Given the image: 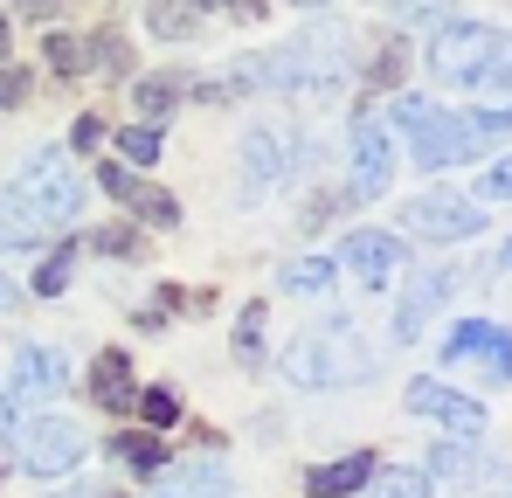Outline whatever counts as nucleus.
<instances>
[{
    "mask_svg": "<svg viewBox=\"0 0 512 498\" xmlns=\"http://www.w3.org/2000/svg\"><path fill=\"white\" fill-rule=\"evenodd\" d=\"M97 139H104V125H97V118H77V146H84V153H90Z\"/></svg>",
    "mask_w": 512,
    "mask_h": 498,
    "instance_id": "obj_38",
    "label": "nucleus"
},
{
    "mask_svg": "<svg viewBox=\"0 0 512 498\" xmlns=\"http://www.w3.org/2000/svg\"><path fill=\"white\" fill-rule=\"evenodd\" d=\"M471 153H478V125L471 118H443L436 111L423 132H416V166H429V173L436 166H464Z\"/></svg>",
    "mask_w": 512,
    "mask_h": 498,
    "instance_id": "obj_9",
    "label": "nucleus"
},
{
    "mask_svg": "<svg viewBox=\"0 0 512 498\" xmlns=\"http://www.w3.org/2000/svg\"><path fill=\"white\" fill-rule=\"evenodd\" d=\"M284 160H291V139L284 132H250L243 139V166H250V194L277 187L284 180Z\"/></svg>",
    "mask_w": 512,
    "mask_h": 498,
    "instance_id": "obj_15",
    "label": "nucleus"
},
{
    "mask_svg": "<svg viewBox=\"0 0 512 498\" xmlns=\"http://www.w3.org/2000/svg\"><path fill=\"white\" fill-rule=\"evenodd\" d=\"M118 153L139 160V166H153L160 160V132H153V125H125V132H118Z\"/></svg>",
    "mask_w": 512,
    "mask_h": 498,
    "instance_id": "obj_26",
    "label": "nucleus"
},
{
    "mask_svg": "<svg viewBox=\"0 0 512 498\" xmlns=\"http://www.w3.org/2000/svg\"><path fill=\"white\" fill-rule=\"evenodd\" d=\"M77 464H84V429H77V422H63V415L28 422V436H21V471L63 478V471H77Z\"/></svg>",
    "mask_w": 512,
    "mask_h": 498,
    "instance_id": "obj_5",
    "label": "nucleus"
},
{
    "mask_svg": "<svg viewBox=\"0 0 512 498\" xmlns=\"http://www.w3.org/2000/svg\"><path fill=\"white\" fill-rule=\"evenodd\" d=\"M153 498H229V478H222V464H180L160 478Z\"/></svg>",
    "mask_w": 512,
    "mask_h": 498,
    "instance_id": "obj_18",
    "label": "nucleus"
},
{
    "mask_svg": "<svg viewBox=\"0 0 512 498\" xmlns=\"http://www.w3.org/2000/svg\"><path fill=\"white\" fill-rule=\"evenodd\" d=\"M97 63L118 77V70H125V42H118V35H104V42H97Z\"/></svg>",
    "mask_w": 512,
    "mask_h": 498,
    "instance_id": "obj_35",
    "label": "nucleus"
},
{
    "mask_svg": "<svg viewBox=\"0 0 512 498\" xmlns=\"http://www.w3.org/2000/svg\"><path fill=\"white\" fill-rule=\"evenodd\" d=\"M395 180V146H388V132L374 125V118H360L353 125V194L367 201V194H381Z\"/></svg>",
    "mask_w": 512,
    "mask_h": 498,
    "instance_id": "obj_11",
    "label": "nucleus"
},
{
    "mask_svg": "<svg viewBox=\"0 0 512 498\" xmlns=\"http://www.w3.org/2000/svg\"><path fill=\"white\" fill-rule=\"evenodd\" d=\"M90 395H97V409H132V402H139V388H132V360H125V353H97V367H90Z\"/></svg>",
    "mask_w": 512,
    "mask_h": 498,
    "instance_id": "obj_16",
    "label": "nucleus"
},
{
    "mask_svg": "<svg viewBox=\"0 0 512 498\" xmlns=\"http://www.w3.org/2000/svg\"><path fill=\"white\" fill-rule=\"evenodd\" d=\"M340 256H346V270H353L360 284H395V270H402L409 249L395 243V236H381V229H360V236L340 243Z\"/></svg>",
    "mask_w": 512,
    "mask_h": 498,
    "instance_id": "obj_12",
    "label": "nucleus"
},
{
    "mask_svg": "<svg viewBox=\"0 0 512 498\" xmlns=\"http://www.w3.org/2000/svg\"><path fill=\"white\" fill-rule=\"evenodd\" d=\"M450 291H457V270H423V277H409V291H402V305H395V346L423 339L429 319L450 305Z\"/></svg>",
    "mask_w": 512,
    "mask_h": 498,
    "instance_id": "obj_8",
    "label": "nucleus"
},
{
    "mask_svg": "<svg viewBox=\"0 0 512 498\" xmlns=\"http://www.w3.org/2000/svg\"><path fill=\"white\" fill-rule=\"evenodd\" d=\"M492 42H499V28H485V21H450V28L429 42V70L443 83H471L478 63L492 56Z\"/></svg>",
    "mask_w": 512,
    "mask_h": 498,
    "instance_id": "obj_6",
    "label": "nucleus"
},
{
    "mask_svg": "<svg viewBox=\"0 0 512 498\" xmlns=\"http://www.w3.org/2000/svg\"><path fill=\"white\" fill-rule=\"evenodd\" d=\"M471 90H485V97H512V35H499V42H492V56L478 63Z\"/></svg>",
    "mask_w": 512,
    "mask_h": 498,
    "instance_id": "obj_19",
    "label": "nucleus"
},
{
    "mask_svg": "<svg viewBox=\"0 0 512 498\" xmlns=\"http://www.w3.org/2000/svg\"><path fill=\"white\" fill-rule=\"evenodd\" d=\"M374 498H429V471H409V464L374 471Z\"/></svg>",
    "mask_w": 512,
    "mask_h": 498,
    "instance_id": "obj_22",
    "label": "nucleus"
},
{
    "mask_svg": "<svg viewBox=\"0 0 512 498\" xmlns=\"http://www.w3.org/2000/svg\"><path fill=\"white\" fill-rule=\"evenodd\" d=\"M333 284V263L326 256H298V263H284V291H298V298H319Z\"/></svg>",
    "mask_w": 512,
    "mask_h": 498,
    "instance_id": "obj_21",
    "label": "nucleus"
},
{
    "mask_svg": "<svg viewBox=\"0 0 512 498\" xmlns=\"http://www.w3.org/2000/svg\"><path fill=\"white\" fill-rule=\"evenodd\" d=\"M346 35L340 28H312V35H298L291 49H277L270 63H263V83H277V90H291V97H305V104H326L346 77Z\"/></svg>",
    "mask_w": 512,
    "mask_h": 498,
    "instance_id": "obj_3",
    "label": "nucleus"
},
{
    "mask_svg": "<svg viewBox=\"0 0 512 498\" xmlns=\"http://www.w3.org/2000/svg\"><path fill=\"white\" fill-rule=\"evenodd\" d=\"M70 263H77V249L63 243L56 256H49V263H42V270H35V291H42V298H56V291L70 284Z\"/></svg>",
    "mask_w": 512,
    "mask_h": 498,
    "instance_id": "obj_29",
    "label": "nucleus"
},
{
    "mask_svg": "<svg viewBox=\"0 0 512 498\" xmlns=\"http://www.w3.org/2000/svg\"><path fill=\"white\" fill-rule=\"evenodd\" d=\"M42 56H49V70H56V77H77V70H84V42H77V35H49V49H42Z\"/></svg>",
    "mask_w": 512,
    "mask_h": 498,
    "instance_id": "obj_28",
    "label": "nucleus"
},
{
    "mask_svg": "<svg viewBox=\"0 0 512 498\" xmlns=\"http://www.w3.org/2000/svg\"><path fill=\"white\" fill-rule=\"evenodd\" d=\"M409 409L429 415V422H443V429H457V436H478V429H485V409H478L471 395L443 388V381H409Z\"/></svg>",
    "mask_w": 512,
    "mask_h": 498,
    "instance_id": "obj_10",
    "label": "nucleus"
},
{
    "mask_svg": "<svg viewBox=\"0 0 512 498\" xmlns=\"http://www.w3.org/2000/svg\"><path fill=\"white\" fill-rule=\"evenodd\" d=\"M0 305H14V284H7V277H0Z\"/></svg>",
    "mask_w": 512,
    "mask_h": 498,
    "instance_id": "obj_40",
    "label": "nucleus"
},
{
    "mask_svg": "<svg viewBox=\"0 0 512 498\" xmlns=\"http://www.w3.org/2000/svg\"><path fill=\"white\" fill-rule=\"evenodd\" d=\"M499 270H512V243H506V249H499Z\"/></svg>",
    "mask_w": 512,
    "mask_h": 498,
    "instance_id": "obj_41",
    "label": "nucleus"
},
{
    "mask_svg": "<svg viewBox=\"0 0 512 498\" xmlns=\"http://www.w3.org/2000/svg\"><path fill=\"white\" fill-rule=\"evenodd\" d=\"M0 56H7V21H0Z\"/></svg>",
    "mask_w": 512,
    "mask_h": 498,
    "instance_id": "obj_42",
    "label": "nucleus"
},
{
    "mask_svg": "<svg viewBox=\"0 0 512 498\" xmlns=\"http://www.w3.org/2000/svg\"><path fill=\"white\" fill-rule=\"evenodd\" d=\"M125 208H132L139 222H153V229H173V222H180V201H173L167 187H146V180H139V194H132Z\"/></svg>",
    "mask_w": 512,
    "mask_h": 498,
    "instance_id": "obj_20",
    "label": "nucleus"
},
{
    "mask_svg": "<svg viewBox=\"0 0 512 498\" xmlns=\"http://www.w3.org/2000/svg\"><path fill=\"white\" fill-rule=\"evenodd\" d=\"M21 97H28V77H21V70H0V111L21 104Z\"/></svg>",
    "mask_w": 512,
    "mask_h": 498,
    "instance_id": "obj_34",
    "label": "nucleus"
},
{
    "mask_svg": "<svg viewBox=\"0 0 512 498\" xmlns=\"http://www.w3.org/2000/svg\"><path fill=\"white\" fill-rule=\"evenodd\" d=\"M56 7H63V0H21V14H28V21H49Z\"/></svg>",
    "mask_w": 512,
    "mask_h": 498,
    "instance_id": "obj_39",
    "label": "nucleus"
},
{
    "mask_svg": "<svg viewBox=\"0 0 512 498\" xmlns=\"http://www.w3.org/2000/svg\"><path fill=\"white\" fill-rule=\"evenodd\" d=\"M429 471H436V478H471V485H506L512 492V471L492 464L485 450H471V443H436V450H429Z\"/></svg>",
    "mask_w": 512,
    "mask_h": 498,
    "instance_id": "obj_14",
    "label": "nucleus"
},
{
    "mask_svg": "<svg viewBox=\"0 0 512 498\" xmlns=\"http://www.w3.org/2000/svg\"><path fill=\"white\" fill-rule=\"evenodd\" d=\"M298 7H319V0H298Z\"/></svg>",
    "mask_w": 512,
    "mask_h": 498,
    "instance_id": "obj_44",
    "label": "nucleus"
},
{
    "mask_svg": "<svg viewBox=\"0 0 512 498\" xmlns=\"http://www.w3.org/2000/svg\"><path fill=\"white\" fill-rule=\"evenodd\" d=\"M63 498H90V492H63Z\"/></svg>",
    "mask_w": 512,
    "mask_h": 498,
    "instance_id": "obj_43",
    "label": "nucleus"
},
{
    "mask_svg": "<svg viewBox=\"0 0 512 498\" xmlns=\"http://www.w3.org/2000/svg\"><path fill=\"white\" fill-rule=\"evenodd\" d=\"M485 201H512V153L499 166H485Z\"/></svg>",
    "mask_w": 512,
    "mask_h": 498,
    "instance_id": "obj_32",
    "label": "nucleus"
},
{
    "mask_svg": "<svg viewBox=\"0 0 512 498\" xmlns=\"http://www.w3.org/2000/svg\"><path fill=\"white\" fill-rule=\"evenodd\" d=\"M70 381V360L56 346H21L14 353V402H42V395H63Z\"/></svg>",
    "mask_w": 512,
    "mask_h": 498,
    "instance_id": "obj_13",
    "label": "nucleus"
},
{
    "mask_svg": "<svg viewBox=\"0 0 512 498\" xmlns=\"http://www.w3.org/2000/svg\"><path fill=\"white\" fill-rule=\"evenodd\" d=\"M443 367H478L492 388H506L512 381V339L492 319H464V326H450V339H443Z\"/></svg>",
    "mask_w": 512,
    "mask_h": 498,
    "instance_id": "obj_4",
    "label": "nucleus"
},
{
    "mask_svg": "<svg viewBox=\"0 0 512 498\" xmlns=\"http://www.w3.org/2000/svg\"><path fill=\"white\" fill-rule=\"evenodd\" d=\"M236 353H243V360L263 353V305H243V319H236Z\"/></svg>",
    "mask_w": 512,
    "mask_h": 498,
    "instance_id": "obj_30",
    "label": "nucleus"
},
{
    "mask_svg": "<svg viewBox=\"0 0 512 498\" xmlns=\"http://www.w3.org/2000/svg\"><path fill=\"white\" fill-rule=\"evenodd\" d=\"M111 457L132 464V471H160V464H167V443H153V436H118Z\"/></svg>",
    "mask_w": 512,
    "mask_h": 498,
    "instance_id": "obj_23",
    "label": "nucleus"
},
{
    "mask_svg": "<svg viewBox=\"0 0 512 498\" xmlns=\"http://www.w3.org/2000/svg\"><path fill=\"white\" fill-rule=\"evenodd\" d=\"M471 125H478V139H506V132H512V104H506V111H485V118H471Z\"/></svg>",
    "mask_w": 512,
    "mask_h": 498,
    "instance_id": "obj_33",
    "label": "nucleus"
},
{
    "mask_svg": "<svg viewBox=\"0 0 512 498\" xmlns=\"http://www.w3.org/2000/svg\"><path fill=\"white\" fill-rule=\"evenodd\" d=\"M367 478H374V457L353 450V457H340V464H319V471L305 478V492L312 498H346V492H360Z\"/></svg>",
    "mask_w": 512,
    "mask_h": 498,
    "instance_id": "obj_17",
    "label": "nucleus"
},
{
    "mask_svg": "<svg viewBox=\"0 0 512 498\" xmlns=\"http://www.w3.org/2000/svg\"><path fill=\"white\" fill-rule=\"evenodd\" d=\"M146 21H153V35H167V42L194 35V14H187L180 0H153V7H146Z\"/></svg>",
    "mask_w": 512,
    "mask_h": 498,
    "instance_id": "obj_25",
    "label": "nucleus"
},
{
    "mask_svg": "<svg viewBox=\"0 0 512 498\" xmlns=\"http://www.w3.org/2000/svg\"><path fill=\"white\" fill-rule=\"evenodd\" d=\"M97 249H111V256H125V249H139V236H132V229H104V236H97Z\"/></svg>",
    "mask_w": 512,
    "mask_h": 498,
    "instance_id": "obj_36",
    "label": "nucleus"
},
{
    "mask_svg": "<svg viewBox=\"0 0 512 498\" xmlns=\"http://www.w3.org/2000/svg\"><path fill=\"white\" fill-rule=\"evenodd\" d=\"M416 236H436V243H457V236H478V201H464V194H423V201H409V215H402Z\"/></svg>",
    "mask_w": 512,
    "mask_h": 498,
    "instance_id": "obj_7",
    "label": "nucleus"
},
{
    "mask_svg": "<svg viewBox=\"0 0 512 498\" xmlns=\"http://www.w3.org/2000/svg\"><path fill=\"white\" fill-rule=\"evenodd\" d=\"M7 208H14V222H21L28 236H35V229H63V222H77V208H84V180L63 166V153H35V160L21 166Z\"/></svg>",
    "mask_w": 512,
    "mask_h": 498,
    "instance_id": "obj_2",
    "label": "nucleus"
},
{
    "mask_svg": "<svg viewBox=\"0 0 512 498\" xmlns=\"http://www.w3.org/2000/svg\"><path fill=\"white\" fill-rule=\"evenodd\" d=\"M180 90H187L180 77H146L139 83V111H146V118H167L173 104H180Z\"/></svg>",
    "mask_w": 512,
    "mask_h": 498,
    "instance_id": "obj_24",
    "label": "nucleus"
},
{
    "mask_svg": "<svg viewBox=\"0 0 512 498\" xmlns=\"http://www.w3.org/2000/svg\"><path fill=\"white\" fill-rule=\"evenodd\" d=\"M139 409H146L153 429H167L173 415H180V395H173V388H146V395H139Z\"/></svg>",
    "mask_w": 512,
    "mask_h": 498,
    "instance_id": "obj_31",
    "label": "nucleus"
},
{
    "mask_svg": "<svg viewBox=\"0 0 512 498\" xmlns=\"http://www.w3.org/2000/svg\"><path fill=\"white\" fill-rule=\"evenodd\" d=\"M429 118H436V104H429V97H395V111H388V125H395V132H409V139L423 132Z\"/></svg>",
    "mask_w": 512,
    "mask_h": 498,
    "instance_id": "obj_27",
    "label": "nucleus"
},
{
    "mask_svg": "<svg viewBox=\"0 0 512 498\" xmlns=\"http://www.w3.org/2000/svg\"><path fill=\"white\" fill-rule=\"evenodd\" d=\"M284 374H291L298 388H353V381L374 374V353H367L360 332L340 319V326H319V332H305V339H291V346H284Z\"/></svg>",
    "mask_w": 512,
    "mask_h": 498,
    "instance_id": "obj_1",
    "label": "nucleus"
},
{
    "mask_svg": "<svg viewBox=\"0 0 512 498\" xmlns=\"http://www.w3.org/2000/svg\"><path fill=\"white\" fill-rule=\"evenodd\" d=\"M14 422H21V402H14V388H0V436H14Z\"/></svg>",
    "mask_w": 512,
    "mask_h": 498,
    "instance_id": "obj_37",
    "label": "nucleus"
}]
</instances>
